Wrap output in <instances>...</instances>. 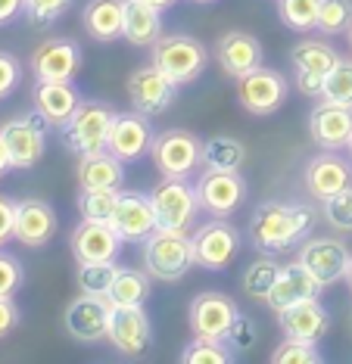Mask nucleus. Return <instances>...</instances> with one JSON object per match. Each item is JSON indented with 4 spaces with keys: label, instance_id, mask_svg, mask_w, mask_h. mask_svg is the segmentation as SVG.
Instances as JSON below:
<instances>
[{
    "label": "nucleus",
    "instance_id": "f257e3e1",
    "mask_svg": "<svg viewBox=\"0 0 352 364\" xmlns=\"http://www.w3.org/2000/svg\"><path fill=\"white\" fill-rule=\"evenodd\" d=\"M318 225V212L306 203H281L265 200L256 205L253 218H249V243L259 252L274 255L290 246L303 243Z\"/></svg>",
    "mask_w": 352,
    "mask_h": 364
},
{
    "label": "nucleus",
    "instance_id": "f03ea898",
    "mask_svg": "<svg viewBox=\"0 0 352 364\" xmlns=\"http://www.w3.org/2000/svg\"><path fill=\"white\" fill-rule=\"evenodd\" d=\"M140 255H144V271L159 284H175L187 274L190 268H197L194 255V234L178 228H162L159 225L153 234L140 240Z\"/></svg>",
    "mask_w": 352,
    "mask_h": 364
},
{
    "label": "nucleus",
    "instance_id": "7ed1b4c3",
    "mask_svg": "<svg viewBox=\"0 0 352 364\" xmlns=\"http://www.w3.org/2000/svg\"><path fill=\"white\" fill-rule=\"evenodd\" d=\"M150 63H153L156 69H162L178 87H184V85H194L206 72L209 53H206V47L190 35H162L150 47Z\"/></svg>",
    "mask_w": 352,
    "mask_h": 364
},
{
    "label": "nucleus",
    "instance_id": "20e7f679",
    "mask_svg": "<svg viewBox=\"0 0 352 364\" xmlns=\"http://www.w3.org/2000/svg\"><path fill=\"white\" fill-rule=\"evenodd\" d=\"M115 112L119 109L106 100H81L75 115L63 125L66 150H72L78 156L106 150V140H110V128L115 122Z\"/></svg>",
    "mask_w": 352,
    "mask_h": 364
},
{
    "label": "nucleus",
    "instance_id": "39448f33",
    "mask_svg": "<svg viewBox=\"0 0 352 364\" xmlns=\"http://www.w3.org/2000/svg\"><path fill=\"white\" fill-rule=\"evenodd\" d=\"M150 156L162 178H190L203 165V140L187 128H165L153 137Z\"/></svg>",
    "mask_w": 352,
    "mask_h": 364
},
{
    "label": "nucleus",
    "instance_id": "423d86ee",
    "mask_svg": "<svg viewBox=\"0 0 352 364\" xmlns=\"http://www.w3.org/2000/svg\"><path fill=\"white\" fill-rule=\"evenodd\" d=\"M47 119L38 109H31L29 115L10 119L0 125V137H4L6 150H10L13 168H35L47 153Z\"/></svg>",
    "mask_w": 352,
    "mask_h": 364
},
{
    "label": "nucleus",
    "instance_id": "0eeeda50",
    "mask_svg": "<svg viewBox=\"0 0 352 364\" xmlns=\"http://www.w3.org/2000/svg\"><path fill=\"white\" fill-rule=\"evenodd\" d=\"M234 94H237V103L249 115L265 119V115H274L284 106V100H287V94H290V85L278 69H265V65H259V69H253L249 75L237 78Z\"/></svg>",
    "mask_w": 352,
    "mask_h": 364
},
{
    "label": "nucleus",
    "instance_id": "6e6552de",
    "mask_svg": "<svg viewBox=\"0 0 352 364\" xmlns=\"http://www.w3.org/2000/svg\"><path fill=\"white\" fill-rule=\"evenodd\" d=\"M150 200L156 205L159 225L162 228L187 230L200 215L197 184H190L187 178H162L153 190H150Z\"/></svg>",
    "mask_w": 352,
    "mask_h": 364
},
{
    "label": "nucleus",
    "instance_id": "1a4fd4ad",
    "mask_svg": "<svg viewBox=\"0 0 352 364\" xmlns=\"http://www.w3.org/2000/svg\"><path fill=\"white\" fill-rule=\"evenodd\" d=\"M200 209L209 212L212 218H231L247 203V181L240 171L224 168H206L197 181Z\"/></svg>",
    "mask_w": 352,
    "mask_h": 364
},
{
    "label": "nucleus",
    "instance_id": "9d476101",
    "mask_svg": "<svg viewBox=\"0 0 352 364\" xmlns=\"http://www.w3.org/2000/svg\"><path fill=\"white\" fill-rule=\"evenodd\" d=\"M299 262L312 271V277L318 280L321 287H333L340 280H346V271H349V246L343 240H333V237H306L299 243Z\"/></svg>",
    "mask_w": 352,
    "mask_h": 364
},
{
    "label": "nucleus",
    "instance_id": "9b49d317",
    "mask_svg": "<svg viewBox=\"0 0 352 364\" xmlns=\"http://www.w3.org/2000/svg\"><path fill=\"white\" fill-rule=\"evenodd\" d=\"M106 343L125 358H138L153 343V324H150L144 305H113Z\"/></svg>",
    "mask_w": 352,
    "mask_h": 364
},
{
    "label": "nucleus",
    "instance_id": "f8f14e48",
    "mask_svg": "<svg viewBox=\"0 0 352 364\" xmlns=\"http://www.w3.org/2000/svg\"><path fill=\"white\" fill-rule=\"evenodd\" d=\"M240 252V230L224 218H212L194 230V255L197 268L222 271Z\"/></svg>",
    "mask_w": 352,
    "mask_h": 364
},
{
    "label": "nucleus",
    "instance_id": "ddd939ff",
    "mask_svg": "<svg viewBox=\"0 0 352 364\" xmlns=\"http://www.w3.org/2000/svg\"><path fill=\"white\" fill-rule=\"evenodd\" d=\"M110 311L113 305L106 296H90V293H81L66 305L63 311V327L66 333L78 343H100L106 339V327H110Z\"/></svg>",
    "mask_w": 352,
    "mask_h": 364
},
{
    "label": "nucleus",
    "instance_id": "4468645a",
    "mask_svg": "<svg viewBox=\"0 0 352 364\" xmlns=\"http://www.w3.org/2000/svg\"><path fill=\"white\" fill-rule=\"evenodd\" d=\"M125 90H128L131 106L144 115H162L178 97V85L162 69H156L153 63L144 65V69H134Z\"/></svg>",
    "mask_w": 352,
    "mask_h": 364
},
{
    "label": "nucleus",
    "instance_id": "2eb2a0df",
    "mask_svg": "<svg viewBox=\"0 0 352 364\" xmlns=\"http://www.w3.org/2000/svg\"><path fill=\"white\" fill-rule=\"evenodd\" d=\"M237 302L231 296L219 293V289H209V293L194 296L187 309V324L194 330V336H212V339H224L228 336L231 324L237 321Z\"/></svg>",
    "mask_w": 352,
    "mask_h": 364
},
{
    "label": "nucleus",
    "instance_id": "dca6fc26",
    "mask_svg": "<svg viewBox=\"0 0 352 364\" xmlns=\"http://www.w3.org/2000/svg\"><path fill=\"white\" fill-rule=\"evenodd\" d=\"M153 128H150V115L144 112H115V122L110 128V140H106V150L128 165L150 156L153 146Z\"/></svg>",
    "mask_w": 352,
    "mask_h": 364
},
{
    "label": "nucleus",
    "instance_id": "f3484780",
    "mask_svg": "<svg viewBox=\"0 0 352 364\" xmlns=\"http://www.w3.org/2000/svg\"><path fill=\"white\" fill-rule=\"evenodd\" d=\"M110 225L119 230L125 243H140L147 234H153L159 228V215H156V205L150 200V193H131V190L122 193L119 190Z\"/></svg>",
    "mask_w": 352,
    "mask_h": 364
},
{
    "label": "nucleus",
    "instance_id": "a211bd4d",
    "mask_svg": "<svg viewBox=\"0 0 352 364\" xmlns=\"http://www.w3.org/2000/svg\"><path fill=\"white\" fill-rule=\"evenodd\" d=\"M72 255L78 262H115L125 246L122 234L115 230L110 221H85L72 230L69 237Z\"/></svg>",
    "mask_w": 352,
    "mask_h": 364
},
{
    "label": "nucleus",
    "instance_id": "6ab92c4d",
    "mask_svg": "<svg viewBox=\"0 0 352 364\" xmlns=\"http://www.w3.org/2000/svg\"><path fill=\"white\" fill-rule=\"evenodd\" d=\"M352 184V159H343L337 150H321L306 162V190L318 203Z\"/></svg>",
    "mask_w": 352,
    "mask_h": 364
},
{
    "label": "nucleus",
    "instance_id": "aec40b11",
    "mask_svg": "<svg viewBox=\"0 0 352 364\" xmlns=\"http://www.w3.org/2000/svg\"><path fill=\"white\" fill-rule=\"evenodd\" d=\"M81 69V47L69 38H53L35 47L31 72L38 81H72Z\"/></svg>",
    "mask_w": 352,
    "mask_h": 364
},
{
    "label": "nucleus",
    "instance_id": "412c9836",
    "mask_svg": "<svg viewBox=\"0 0 352 364\" xmlns=\"http://www.w3.org/2000/svg\"><path fill=\"white\" fill-rule=\"evenodd\" d=\"M56 228V212L47 200H38V196H25V200H16V230L13 237L19 240L22 246H31V250H41L53 240Z\"/></svg>",
    "mask_w": 352,
    "mask_h": 364
},
{
    "label": "nucleus",
    "instance_id": "4be33fe9",
    "mask_svg": "<svg viewBox=\"0 0 352 364\" xmlns=\"http://www.w3.org/2000/svg\"><path fill=\"white\" fill-rule=\"evenodd\" d=\"M309 137L321 150H346L352 137V106L321 100L309 112Z\"/></svg>",
    "mask_w": 352,
    "mask_h": 364
},
{
    "label": "nucleus",
    "instance_id": "5701e85b",
    "mask_svg": "<svg viewBox=\"0 0 352 364\" xmlns=\"http://www.w3.org/2000/svg\"><path fill=\"white\" fill-rule=\"evenodd\" d=\"M215 60H219V65L224 69V75H231L237 81L240 75H249L253 69L265 65V50L256 35L237 28V31H228V35L219 38V44H215Z\"/></svg>",
    "mask_w": 352,
    "mask_h": 364
},
{
    "label": "nucleus",
    "instance_id": "b1692460",
    "mask_svg": "<svg viewBox=\"0 0 352 364\" xmlns=\"http://www.w3.org/2000/svg\"><path fill=\"white\" fill-rule=\"evenodd\" d=\"M321 289L324 287L312 277V271L296 259L290 264H281V271H278V277H274V287H271V293H268L265 305L278 314V311L290 309V305H296L303 299H312V296H318Z\"/></svg>",
    "mask_w": 352,
    "mask_h": 364
},
{
    "label": "nucleus",
    "instance_id": "393cba45",
    "mask_svg": "<svg viewBox=\"0 0 352 364\" xmlns=\"http://www.w3.org/2000/svg\"><path fill=\"white\" fill-rule=\"evenodd\" d=\"M31 100H35V109L44 115L50 128H63L78 109L81 94L72 81H38Z\"/></svg>",
    "mask_w": 352,
    "mask_h": 364
},
{
    "label": "nucleus",
    "instance_id": "a878e982",
    "mask_svg": "<svg viewBox=\"0 0 352 364\" xmlns=\"http://www.w3.org/2000/svg\"><path fill=\"white\" fill-rule=\"evenodd\" d=\"M278 324L284 330V336L312 339V343H318V339L328 333L331 314H328V309H324L321 302H318V296H312V299H303V302L290 305V309L278 311Z\"/></svg>",
    "mask_w": 352,
    "mask_h": 364
},
{
    "label": "nucleus",
    "instance_id": "bb28decb",
    "mask_svg": "<svg viewBox=\"0 0 352 364\" xmlns=\"http://www.w3.org/2000/svg\"><path fill=\"white\" fill-rule=\"evenodd\" d=\"M75 181L81 190H122L125 181V162L119 156H113L110 150H97V153H85L75 165Z\"/></svg>",
    "mask_w": 352,
    "mask_h": 364
},
{
    "label": "nucleus",
    "instance_id": "cd10ccee",
    "mask_svg": "<svg viewBox=\"0 0 352 364\" xmlns=\"http://www.w3.org/2000/svg\"><path fill=\"white\" fill-rule=\"evenodd\" d=\"M122 22H125V0H88L81 10V26L88 38L100 44H113L122 38Z\"/></svg>",
    "mask_w": 352,
    "mask_h": 364
},
{
    "label": "nucleus",
    "instance_id": "c85d7f7f",
    "mask_svg": "<svg viewBox=\"0 0 352 364\" xmlns=\"http://www.w3.org/2000/svg\"><path fill=\"white\" fill-rule=\"evenodd\" d=\"M122 38L131 47H153L162 38V10L144 4V0H125Z\"/></svg>",
    "mask_w": 352,
    "mask_h": 364
},
{
    "label": "nucleus",
    "instance_id": "c756f323",
    "mask_svg": "<svg viewBox=\"0 0 352 364\" xmlns=\"http://www.w3.org/2000/svg\"><path fill=\"white\" fill-rule=\"evenodd\" d=\"M247 162V146L237 137L215 134L203 140V168H224V171H240Z\"/></svg>",
    "mask_w": 352,
    "mask_h": 364
},
{
    "label": "nucleus",
    "instance_id": "7c9ffc66",
    "mask_svg": "<svg viewBox=\"0 0 352 364\" xmlns=\"http://www.w3.org/2000/svg\"><path fill=\"white\" fill-rule=\"evenodd\" d=\"M150 280L153 277H150L147 271L119 268L106 299H110V305H144L150 299Z\"/></svg>",
    "mask_w": 352,
    "mask_h": 364
},
{
    "label": "nucleus",
    "instance_id": "2f4dec72",
    "mask_svg": "<svg viewBox=\"0 0 352 364\" xmlns=\"http://www.w3.org/2000/svg\"><path fill=\"white\" fill-rule=\"evenodd\" d=\"M290 63L296 72H315V75H328L333 65L340 63V53L324 41H303L290 50Z\"/></svg>",
    "mask_w": 352,
    "mask_h": 364
},
{
    "label": "nucleus",
    "instance_id": "473e14b6",
    "mask_svg": "<svg viewBox=\"0 0 352 364\" xmlns=\"http://www.w3.org/2000/svg\"><path fill=\"white\" fill-rule=\"evenodd\" d=\"M115 274H119V264L115 262H78V271H75V284H78L81 293L90 296H106L113 287Z\"/></svg>",
    "mask_w": 352,
    "mask_h": 364
},
{
    "label": "nucleus",
    "instance_id": "72a5a7b5",
    "mask_svg": "<svg viewBox=\"0 0 352 364\" xmlns=\"http://www.w3.org/2000/svg\"><path fill=\"white\" fill-rule=\"evenodd\" d=\"M237 355L231 352V346L224 339H212V336H194V343H187V349L181 352L184 364H228Z\"/></svg>",
    "mask_w": 352,
    "mask_h": 364
},
{
    "label": "nucleus",
    "instance_id": "f704fd0d",
    "mask_svg": "<svg viewBox=\"0 0 352 364\" xmlns=\"http://www.w3.org/2000/svg\"><path fill=\"white\" fill-rule=\"evenodd\" d=\"M278 271H281V264L274 262V259H268V255H262L259 262L249 264V268L243 271V289H247L249 299L265 302L268 293H271V287H274V277H278Z\"/></svg>",
    "mask_w": 352,
    "mask_h": 364
},
{
    "label": "nucleus",
    "instance_id": "c9c22d12",
    "mask_svg": "<svg viewBox=\"0 0 352 364\" xmlns=\"http://www.w3.org/2000/svg\"><path fill=\"white\" fill-rule=\"evenodd\" d=\"M349 26H352V0H321L315 31H321L324 38H337L346 35Z\"/></svg>",
    "mask_w": 352,
    "mask_h": 364
},
{
    "label": "nucleus",
    "instance_id": "e433bc0d",
    "mask_svg": "<svg viewBox=\"0 0 352 364\" xmlns=\"http://www.w3.org/2000/svg\"><path fill=\"white\" fill-rule=\"evenodd\" d=\"M321 100L352 106V56H340V63L324 75Z\"/></svg>",
    "mask_w": 352,
    "mask_h": 364
},
{
    "label": "nucleus",
    "instance_id": "4c0bfd02",
    "mask_svg": "<svg viewBox=\"0 0 352 364\" xmlns=\"http://www.w3.org/2000/svg\"><path fill=\"white\" fill-rule=\"evenodd\" d=\"M115 200L119 190L100 187V190H81L78 193V212L85 221H110L115 212Z\"/></svg>",
    "mask_w": 352,
    "mask_h": 364
},
{
    "label": "nucleus",
    "instance_id": "58836bf2",
    "mask_svg": "<svg viewBox=\"0 0 352 364\" xmlns=\"http://www.w3.org/2000/svg\"><path fill=\"white\" fill-rule=\"evenodd\" d=\"M318 10H321V0H278L281 22L290 31H312L318 22Z\"/></svg>",
    "mask_w": 352,
    "mask_h": 364
},
{
    "label": "nucleus",
    "instance_id": "ea45409f",
    "mask_svg": "<svg viewBox=\"0 0 352 364\" xmlns=\"http://www.w3.org/2000/svg\"><path fill=\"white\" fill-rule=\"evenodd\" d=\"M271 361H278V364H321L324 352L318 349V343H312V339L284 336V343L271 352Z\"/></svg>",
    "mask_w": 352,
    "mask_h": 364
},
{
    "label": "nucleus",
    "instance_id": "a19ab883",
    "mask_svg": "<svg viewBox=\"0 0 352 364\" xmlns=\"http://www.w3.org/2000/svg\"><path fill=\"white\" fill-rule=\"evenodd\" d=\"M324 221L333 230H352V184L324 200Z\"/></svg>",
    "mask_w": 352,
    "mask_h": 364
},
{
    "label": "nucleus",
    "instance_id": "79ce46f5",
    "mask_svg": "<svg viewBox=\"0 0 352 364\" xmlns=\"http://www.w3.org/2000/svg\"><path fill=\"white\" fill-rule=\"evenodd\" d=\"M25 4V16H29L35 26H50L60 16H66L72 10L75 0H22Z\"/></svg>",
    "mask_w": 352,
    "mask_h": 364
},
{
    "label": "nucleus",
    "instance_id": "37998d69",
    "mask_svg": "<svg viewBox=\"0 0 352 364\" xmlns=\"http://www.w3.org/2000/svg\"><path fill=\"white\" fill-rule=\"evenodd\" d=\"M25 284V268L13 252L0 246V296H16Z\"/></svg>",
    "mask_w": 352,
    "mask_h": 364
},
{
    "label": "nucleus",
    "instance_id": "c03bdc74",
    "mask_svg": "<svg viewBox=\"0 0 352 364\" xmlns=\"http://www.w3.org/2000/svg\"><path fill=\"white\" fill-rule=\"evenodd\" d=\"M224 343L231 346V352H234V355L247 352L249 346L256 343V324L240 311V314H237V321H234L231 330H228V336H224Z\"/></svg>",
    "mask_w": 352,
    "mask_h": 364
},
{
    "label": "nucleus",
    "instance_id": "a18cd8bd",
    "mask_svg": "<svg viewBox=\"0 0 352 364\" xmlns=\"http://www.w3.org/2000/svg\"><path fill=\"white\" fill-rule=\"evenodd\" d=\"M19 85H22V63L13 53L0 50V100H6Z\"/></svg>",
    "mask_w": 352,
    "mask_h": 364
},
{
    "label": "nucleus",
    "instance_id": "49530a36",
    "mask_svg": "<svg viewBox=\"0 0 352 364\" xmlns=\"http://www.w3.org/2000/svg\"><path fill=\"white\" fill-rule=\"evenodd\" d=\"M19 321H22V311L13 302V296H0V339L10 336L19 327Z\"/></svg>",
    "mask_w": 352,
    "mask_h": 364
},
{
    "label": "nucleus",
    "instance_id": "de8ad7c7",
    "mask_svg": "<svg viewBox=\"0 0 352 364\" xmlns=\"http://www.w3.org/2000/svg\"><path fill=\"white\" fill-rule=\"evenodd\" d=\"M13 230H16V200L0 196V246L10 243Z\"/></svg>",
    "mask_w": 352,
    "mask_h": 364
},
{
    "label": "nucleus",
    "instance_id": "09e8293b",
    "mask_svg": "<svg viewBox=\"0 0 352 364\" xmlns=\"http://www.w3.org/2000/svg\"><path fill=\"white\" fill-rule=\"evenodd\" d=\"M296 87H299V94H306V97H315V100H321L324 75H315V72H296Z\"/></svg>",
    "mask_w": 352,
    "mask_h": 364
},
{
    "label": "nucleus",
    "instance_id": "8fccbe9b",
    "mask_svg": "<svg viewBox=\"0 0 352 364\" xmlns=\"http://www.w3.org/2000/svg\"><path fill=\"white\" fill-rule=\"evenodd\" d=\"M22 13H25L22 0H0V28L10 26V22H16Z\"/></svg>",
    "mask_w": 352,
    "mask_h": 364
},
{
    "label": "nucleus",
    "instance_id": "3c124183",
    "mask_svg": "<svg viewBox=\"0 0 352 364\" xmlns=\"http://www.w3.org/2000/svg\"><path fill=\"white\" fill-rule=\"evenodd\" d=\"M13 171V159H10V150H6L4 137H0V178H6Z\"/></svg>",
    "mask_w": 352,
    "mask_h": 364
},
{
    "label": "nucleus",
    "instance_id": "603ef678",
    "mask_svg": "<svg viewBox=\"0 0 352 364\" xmlns=\"http://www.w3.org/2000/svg\"><path fill=\"white\" fill-rule=\"evenodd\" d=\"M144 4L156 6V10H169V6H175V4H178V0H144Z\"/></svg>",
    "mask_w": 352,
    "mask_h": 364
},
{
    "label": "nucleus",
    "instance_id": "864d4df0",
    "mask_svg": "<svg viewBox=\"0 0 352 364\" xmlns=\"http://www.w3.org/2000/svg\"><path fill=\"white\" fill-rule=\"evenodd\" d=\"M346 287H349V293H352V259H349V271H346Z\"/></svg>",
    "mask_w": 352,
    "mask_h": 364
},
{
    "label": "nucleus",
    "instance_id": "5fc2aeb1",
    "mask_svg": "<svg viewBox=\"0 0 352 364\" xmlns=\"http://www.w3.org/2000/svg\"><path fill=\"white\" fill-rule=\"evenodd\" d=\"M346 41H349V56H352V26H349V31H346Z\"/></svg>",
    "mask_w": 352,
    "mask_h": 364
},
{
    "label": "nucleus",
    "instance_id": "6e6d98bb",
    "mask_svg": "<svg viewBox=\"0 0 352 364\" xmlns=\"http://www.w3.org/2000/svg\"><path fill=\"white\" fill-rule=\"evenodd\" d=\"M190 4H215V0H190Z\"/></svg>",
    "mask_w": 352,
    "mask_h": 364
},
{
    "label": "nucleus",
    "instance_id": "4d7b16f0",
    "mask_svg": "<svg viewBox=\"0 0 352 364\" xmlns=\"http://www.w3.org/2000/svg\"><path fill=\"white\" fill-rule=\"evenodd\" d=\"M346 150H349V159H352V137H349V144H346Z\"/></svg>",
    "mask_w": 352,
    "mask_h": 364
}]
</instances>
